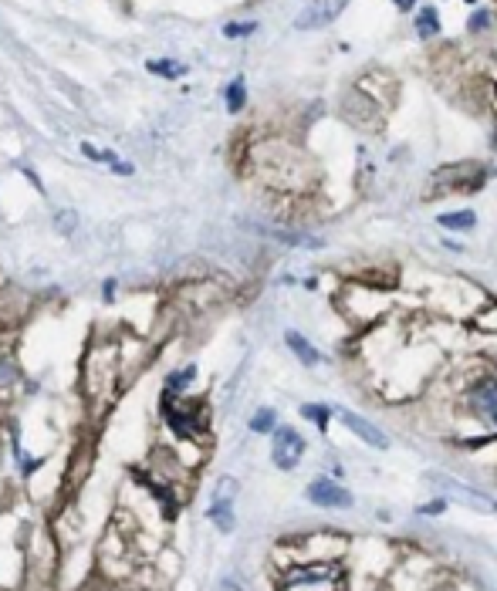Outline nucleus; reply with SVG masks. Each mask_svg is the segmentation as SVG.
I'll return each mask as SVG.
<instances>
[{"label": "nucleus", "mask_w": 497, "mask_h": 591, "mask_svg": "<svg viewBox=\"0 0 497 591\" xmlns=\"http://www.w3.org/2000/svg\"><path fill=\"white\" fill-rule=\"evenodd\" d=\"M102 294L112 298V294H115V280H105V284H102Z\"/></svg>", "instance_id": "21"}, {"label": "nucleus", "mask_w": 497, "mask_h": 591, "mask_svg": "<svg viewBox=\"0 0 497 591\" xmlns=\"http://www.w3.org/2000/svg\"><path fill=\"white\" fill-rule=\"evenodd\" d=\"M193 379H197V368H193V365H190V368H179V372H173V375L166 379V392H179V389H186Z\"/></svg>", "instance_id": "13"}, {"label": "nucleus", "mask_w": 497, "mask_h": 591, "mask_svg": "<svg viewBox=\"0 0 497 591\" xmlns=\"http://www.w3.org/2000/svg\"><path fill=\"white\" fill-rule=\"evenodd\" d=\"M308 500L315 507H352V493L338 487L335 480H315L308 487Z\"/></svg>", "instance_id": "5"}, {"label": "nucleus", "mask_w": 497, "mask_h": 591, "mask_svg": "<svg viewBox=\"0 0 497 591\" xmlns=\"http://www.w3.org/2000/svg\"><path fill=\"white\" fill-rule=\"evenodd\" d=\"M227 105H230V112H241V109H244V78L230 81V88H227Z\"/></svg>", "instance_id": "15"}, {"label": "nucleus", "mask_w": 497, "mask_h": 591, "mask_svg": "<svg viewBox=\"0 0 497 591\" xmlns=\"http://www.w3.org/2000/svg\"><path fill=\"white\" fill-rule=\"evenodd\" d=\"M82 153H85L88 159H98V162L112 166V169H115V172H122V176H129V172H132V166H129V162H122V159L115 156V153H102V149H95V146H88V142L82 146Z\"/></svg>", "instance_id": "11"}, {"label": "nucleus", "mask_w": 497, "mask_h": 591, "mask_svg": "<svg viewBox=\"0 0 497 591\" xmlns=\"http://www.w3.org/2000/svg\"><path fill=\"white\" fill-rule=\"evenodd\" d=\"M342 423L359 436V439H366L369 446H375V449H386V446H389V439L379 433L369 419H362V416H355V412H342Z\"/></svg>", "instance_id": "8"}, {"label": "nucleus", "mask_w": 497, "mask_h": 591, "mask_svg": "<svg viewBox=\"0 0 497 591\" xmlns=\"http://www.w3.org/2000/svg\"><path fill=\"white\" fill-rule=\"evenodd\" d=\"M149 71L163 75V78H179V75H186V65H179V61H149Z\"/></svg>", "instance_id": "14"}, {"label": "nucleus", "mask_w": 497, "mask_h": 591, "mask_svg": "<svg viewBox=\"0 0 497 591\" xmlns=\"http://www.w3.org/2000/svg\"><path fill=\"white\" fill-rule=\"evenodd\" d=\"M186 409H179V405H163V412H166V423L173 426V433H179V436H197L200 430H203V423L193 416L197 409V402H183Z\"/></svg>", "instance_id": "6"}, {"label": "nucleus", "mask_w": 497, "mask_h": 591, "mask_svg": "<svg viewBox=\"0 0 497 591\" xmlns=\"http://www.w3.org/2000/svg\"><path fill=\"white\" fill-rule=\"evenodd\" d=\"M305 453V439L294 433V430H278L274 433V446H271V456H274V467L281 470H294L298 460Z\"/></svg>", "instance_id": "3"}, {"label": "nucleus", "mask_w": 497, "mask_h": 591, "mask_svg": "<svg viewBox=\"0 0 497 591\" xmlns=\"http://www.w3.org/2000/svg\"><path fill=\"white\" fill-rule=\"evenodd\" d=\"M285 338H288L291 352L298 355V358H301L305 365H318V361H322V355H318V352H315V348H311V342H308V338H301L298 331H288Z\"/></svg>", "instance_id": "9"}, {"label": "nucleus", "mask_w": 497, "mask_h": 591, "mask_svg": "<svg viewBox=\"0 0 497 591\" xmlns=\"http://www.w3.org/2000/svg\"><path fill=\"white\" fill-rule=\"evenodd\" d=\"M271 426H274V409H261V412L250 419V430H254V433H267Z\"/></svg>", "instance_id": "16"}, {"label": "nucleus", "mask_w": 497, "mask_h": 591, "mask_svg": "<svg viewBox=\"0 0 497 591\" xmlns=\"http://www.w3.org/2000/svg\"><path fill=\"white\" fill-rule=\"evenodd\" d=\"M443 507H447V500H433V504L419 507V513H426V517H437V513H443Z\"/></svg>", "instance_id": "20"}, {"label": "nucleus", "mask_w": 497, "mask_h": 591, "mask_svg": "<svg viewBox=\"0 0 497 591\" xmlns=\"http://www.w3.org/2000/svg\"><path fill=\"white\" fill-rule=\"evenodd\" d=\"M440 220V227H447V230H470L474 223H477V216L470 213V210H463V213H443V216H437Z\"/></svg>", "instance_id": "12"}, {"label": "nucleus", "mask_w": 497, "mask_h": 591, "mask_svg": "<svg viewBox=\"0 0 497 591\" xmlns=\"http://www.w3.org/2000/svg\"><path fill=\"white\" fill-rule=\"evenodd\" d=\"M223 34H227V38H247V34H254V24H241V21H237V24H227V27H223Z\"/></svg>", "instance_id": "18"}, {"label": "nucleus", "mask_w": 497, "mask_h": 591, "mask_svg": "<svg viewBox=\"0 0 497 591\" xmlns=\"http://www.w3.org/2000/svg\"><path fill=\"white\" fill-rule=\"evenodd\" d=\"M3 375H7V365H3V361H0V382H3Z\"/></svg>", "instance_id": "23"}, {"label": "nucleus", "mask_w": 497, "mask_h": 591, "mask_svg": "<svg viewBox=\"0 0 497 591\" xmlns=\"http://www.w3.org/2000/svg\"><path fill=\"white\" fill-rule=\"evenodd\" d=\"M413 3H416V0H396V7H399V10H410Z\"/></svg>", "instance_id": "22"}, {"label": "nucleus", "mask_w": 497, "mask_h": 591, "mask_svg": "<svg viewBox=\"0 0 497 591\" xmlns=\"http://www.w3.org/2000/svg\"><path fill=\"white\" fill-rule=\"evenodd\" d=\"M305 416H308V419H315L322 430L329 426V405H322V409H318V405H305Z\"/></svg>", "instance_id": "17"}, {"label": "nucleus", "mask_w": 497, "mask_h": 591, "mask_svg": "<svg viewBox=\"0 0 497 591\" xmlns=\"http://www.w3.org/2000/svg\"><path fill=\"white\" fill-rule=\"evenodd\" d=\"M416 34H419V38L440 34V14H437V7H423V10H419V17H416Z\"/></svg>", "instance_id": "10"}, {"label": "nucleus", "mask_w": 497, "mask_h": 591, "mask_svg": "<svg viewBox=\"0 0 497 591\" xmlns=\"http://www.w3.org/2000/svg\"><path fill=\"white\" fill-rule=\"evenodd\" d=\"M491 24V10H477L474 17H470V31H484Z\"/></svg>", "instance_id": "19"}, {"label": "nucleus", "mask_w": 497, "mask_h": 591, "mask_svg": "<svg viewBox=\"0 0 497 591\" xmlns=\"http://www.w3.org/2000/svg\"><path fill=\"white\" fill-rule=\"evenodd\" d=\"M342 585H345V571L338 564L298 568L285 578V588H342Z\"/></svg>", "instance_id": "1"}, {"label": "nucleus", "mask_w": 497, "mask_h": 591, "mask_svg": "<svg viewBox=\"0 0 497 591\" xmlns=\"http://www.w3.org/2000/svg\"><path fill=\"white\" fill-rule=\"evenodd\" d=\"M234 493H237V483L227 476L210 504V520L220 527V531H234Z\"/></svg>", "instance_id": "4"}, {"label": "nucleus", "mask_w": 497, "mask_h": 591, "mask_svg": "<svg viewBox=\"0 0 497 591\" xmlns=\"http://www.w3.org/2000/svg\"><path fill=\"white\" fill-rule=\"evenodd\" d=\"M470 402H474V412L494 430L497 423V389L494 382H481L477 389H474V395H470Z\"/></svg>", "instance_id": "7"}, {"label": "nucleus", "mask_w": 497, "mask_h": 591, "mask_svg": "<svg viewBox=\"0 0 497 591\" xmlns=\"http://www.w3.org/2000/svg\"><path fill=\"white\" fill-rule=\"evenodd\" d=\"M349 0H308V7L294 17V27L301 31H311V27H325L329 21H335L342 10H345Z\"/></svg>", "instance_id": "2"}]
</instances>
